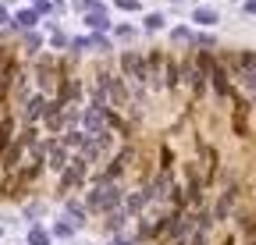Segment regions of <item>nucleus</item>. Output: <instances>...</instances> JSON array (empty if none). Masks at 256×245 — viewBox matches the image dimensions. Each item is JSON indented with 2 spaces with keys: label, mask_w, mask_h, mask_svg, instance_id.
Wrapping results in <instances>:
<instances>
[{
  "label": "nucleus",
  "mask_w": 256,
  "mask_h": 245,
  "mask_svg": "<svg viewBox=\"0 0 256 245\" xmlns=\"http://www.w3.org/2000/svg\"><path fill=\"white\" fill-rule=\"evenodd\" d=\"M107 228H110V231H121V228H124V213H118V210L107 213Z\"/></svg>",
  "instance_id": "aec40b11"
},
{
  "label": "nucleus",
  "mask_w": 256,
  "mask_h": 245,
  "mask_svg": "<svg viewBox=\"0 0 256 245\" xmlns=\"http://www.w3.org/2000/svg\"><path fill=\"white\" fill-rule=\"evenodd\" d=\"M40 117H46V100L43 96H36V100L25 107V121H40Z\"/></svg>",
  "instance_id": "ddd939ff"
},
{
  "label": "nucleus",
  "mask_w": 256,
  "mask_h": 245,
  "mask_svg": "<svg viewBox=\"0 0 256 245\" xmlns=\"http://www.w3.org/2000/svg\"><path fill=\"white\" fill-rule=\"evenodd\" d=\"M54 231H57V235H64V238H68V235H72V224H68V221H64V224H57Z\"/></svg>",
  "instance_id": "a878e982"
},
{
  "label": "nucleus",
  "mask_w": 256,
  "mask_h": 245,
  "mask_svg": "<svg viewBox=\"0 0 256 245\" xmlns=\"http://www.w3.org/2000/svg\"><path fill=\"white\" fill-rule=\"evenodd\" d=\"M4 21H8V7H4V4H0V25H4Z\"/></svg>",
  "instance_id": "c85d7f7f"
},
{
  "label": "nucleus",
  "mask_w": 256,
  "mask_h": 245,
  "mask_svg": "<svg viewBox=\"0 0 256 245\" xmlns=\"http://www.w3.org/2000/svg\"><path fill=\"white\" fill-rule=\"evenodd\" d=\"M192 21H200V25H217V21H220V14H217V7L200 4L196 11H192Z\"/></svg>",
  "instance_id": "9b49d317"
},
{
  "label": "nucleus",
  "mask_w": 256,
  "mask_h": 245,
  "mask_svg": "<svg viewBox=\"0 0 256 245\" xmlns=\"http://www.w3.org/2000/svg\"><path fill=\"white\" fill-rule=\"evenodd\" d=\"M146 192H150V203H153V199H168V196H174L178 189H174V181H171V171H160Z\"/></svg>",
  "instance_id": "423d86ee"
},
{
  "label": "nucleus",
  "mask_w": 256,
  "mask_h": 245,
  "mask_svg": "<svg viewBox=\"0 0 256 245\" xmlns=\"http://www.w3.org/2000/svg\"><path fill=\"white\" fill-rule=\"evenodd\" d=\"M235 68H238V78L256 93V53H252V50H242V53L235 57Z\"/></svg>",
  "instance_id": "7ed1b4c3"
},
{
  "label": "nucleus",
  "mask_w": 256,
  "mask_h": 245,
  "mask_svg": "<svg viewBox=\"0 0 256 245\" xmlns=\"http://www.w3.org/2000/svg\"><path fill=\"white\" fill-rule=\"evenodd\" d=\"M164 25H168L164 14H146V28H150V32H156V28H164Z\"/></svg>",
  "instance_id": "6ab92c4d"
},
{
  "label": "nucleus",
  "mask_w": 256,
  "mask_h": 245,
  "mask_svg": "<svg viewBox=\"0 0 256 245\" xmlns=\"http://www.w3.org/2000/svg\"><path fill=\"white\" fill-rule=\"evenodd\" d=\"M210 85H214L217 96H235V89H232V82H228V71H224L220 64L210 71Z\"/></svg>",
  "instance_id": "0eeeda50"
},
{
  "label": "nucleus",
  "mask_w": 256,
  "mask_h": 245,
  "mask_svg": "<svg viewBox=\"0 0 256 245\" xmlns=\"http://www.w3.org/2000/svg\"><path fill=\"white\" fill-rule=\"evenodd\" d=\"M25 46H28V50H36V46H40V36H36V32H28V36H25Z\"/></svg>",
  "instance_id": "b1692460"
},
{
  "label": "nucleus",
  "mask_w": 256,
  "mask_h": 245,
  "mask_svg": "<svg viewBox=\"0 0 256 245\" xmlns=\"http://www.w3.org/2000/svg\"><path fill=\"white\" fill-rule=\"evenodd\" d=\"M118 36H121V39H132L136 32H132V25H121V28H118Z\"/></svg>",
  "instance_id": "393cba45"
},
{
  "label": "nucleus",
  "mask_w": 256,
  "mask_h": 245,
  "mask_svg": "<svg viewBox=\"0 0 256 245\" xmlns=\"http://www.w3.org/2000/svg\"><path fill=\"white\" fill-rule=\"evenodd\" d=\"M0 231H4V228H0Z\"/></svg>",
  "instance_id": "473e14b6"
},
{
  "label": "nucleus",
  "mask_w": 256,
  "mask_h": 245,
  "mask_svg": "<svg viewBox=\"0 0 256 245\" xmlns=\"http://www.w3.org/2000/svg\"><path fill=\"white\" fill-rule=\"evenodd\" d=\"M68 213L75 217V224H86V206L82 203H75V199H68Z\"/></svg>",
  "instance_id": "a211bd4d"
},
{
  "label": "nucleus",
  "mask_w": 256,
  "mask_h": 245,
  "mask_svg": "<svg viewBox=\"0 0 256 245\" xmlns=\"http://www.w3.org/2000/svg\"><path fill=\"white\" fill-rule=\"evenodd\" d=\"M220 245H235V238H232V235H228V238H224V242H220Z\"/></svg>",
  "instance_id": "c756f323"
},
{
  "label": "nucleus",
  "mask_w": 256,
  "mask_h": 245,
  "mask_svg": "<svg viewBox=\"0 0 256 245\" xmlns=\"http://www.w3.org/2000/svg\"><path fill=\"white\" fill-rule=\"evenodd\" d=\"M32 4H36V11H54V7H57L54 0H32Z\"/></svg>",
  "instance_id": "5701e85b"
},
{
  "label": "nucleus",
  "mask_w": 256,
  "mask_h": 245,
  "mask_svg": "<svg viewBox=\"0 0 256 245\" xmlns=\"http://www.w3.org/2000/svg\"><path fill=\"white\" fill-rule=\"evenodd\" d=\"M107 121H110V114L104 107H89L86 117H82V125H86L89 135H100V132H107Z\"/></svg>",
  "instance_id": "39448f33"
},
{
  "label": "nucleus",
  "mask_w": 256,
  "mask_h": 245,
  "mask_svg": "<svg viewBox=\"0 0 256 245\" xmlns=\"http://www.w3.org/2000/svg\"><path fill=\"white\" fill-rule=\"evenodd\" d=\"M11 142H14V121L4 117V121H0V153H4Z\"/></svg>",
  "instance_id": "f8f14e48"
},
{
  "label": "nucleus",
  "mask_w": 256,
  "mask_h": 245,
  "mask_svg": "<svg viewBox=\"0 0 256 245\" xmlns=\"http://www.w3.org/2000/svg\"><path fill=\"white\" fill-rule=\"evenodd\" d=\"M182 82L188 85V93L192 96H200L203 93V82H206V71H203V64H200V60L196 57H185V64H182Z\"/></svg>",
  "instance_id": "f03ea898"
},
{
  "label": "nucleus",
  "mask_w": 256,
  "mask_h": 245,
  "mask_svg": "<svg viewBox=\"0 0 256 245\" xmlns=\"http://www.w3.org/2000/svg\"><path fill=\"white\" fill-rule=\"evenodd\" d=\"M50 242H54V235L46 228H32L28 231V245H50Z\"/></svg>",
  "instance_id": "2eb2a0df"
},
{
  "label": "nucleus",
  "mask_w": 256,
  "mask_h": 245,
  "mask_svg": "<svg viewBox=\"0 0 256 245\" xmlns=\"http://www.w3.org/2000/svg\"><path fill=\"white\" fill-rule=\"evenodd\" d=\"M86 25L92 28V32H107V28H110V14L107 11H89L86 14Z\"/></svg>",
  "instance_id": "9d476101"
},
{
  "label": "nucleus",
  "mask_w": 256,
  "mask_h": 245,
  "mask_svg": "<svg viewBox=\"0 0 256 245\" xmlns=\"http://www.w3.org/2000/svg\"><path fill=\"white\" fill-rule=\"evenodd\" d=\"M40 21V11H18V18H14V28H32Z\"/></svg>",
  "instance_id": "dca6fc26"
},
{
  "label": "nucleus",
  "mask_w": 256,
  "mask_h": 245,
  "mask_svg": "<svg viewBox=\"0 0 256 245\" xmlns=\"http://www.w3.org/2000/svg\"><path fill=\"white\" fill-rule=\"evenodd\" d=\"M92 46H96V50H104V53H107V50H110V39H104V36H92Z\"/></svg>",
  "instance_id": "412c9836"
},
{
  "label": "nucleus",
  "mask_w": 256,
  "mask_h": 245,
  "mask_svg": "<svg viewBox=\"0 0 256 245\" xmlns=\"http://www.w3.org/2000/svg\"><path fill=\"white\" fill-rule=\"evenodd\" d=\"M121 68H124V75L132 78L136 85L150 82V68H146V57H142V53H136V50H128V53H121Z\"/></svg>",
  "instance_id": "f257e3e1"
},
{
  "label": "nucleus",
  "mask_w": 256,
  "mask_h": 245,
  "mask_svg": "<svg viewBox=\"0 0 256 245\" xmlns=\"http://www.w3.org/2000/svg\"><path fill=\"white\" fill-rule=\"evenodd\" d=\"M72 46H75V50H86V46H92V39H86V36H82V39H75Z\"/></svg>",
  "instance_id": "bb28decb"
},
{
  "label": "nucleus",
  "mask_w": 256,
  "mask_h": 245,
  "mask_svg": "<svg viewBox=\"0 0 256 245\" xmlns=\"http://www.w3.org/2000/svg\"><path fill=\"white\" fill-rule=\"evenodd\" d=\"M86 167H89V160L86 157H75L68 164V171L60 174V192H68L72 185H82V181H86Z\"/></svg>",
  "instance_id": "20e7f679"
},
{
  "label": "nucleus",
  "mask_w": 256,
  "mask_h": 245,
  "mask_svg": "<svg viewBox=\"0 0 256 245\" xmlns=\"http://www.w3.org/2000/svg\"><path fill=\"white\" fill-rule=\"evenodd\" d=\"M171 245H185V238H174V242H171Z\"/></svg>",
  "instance_id": "7c9ffc66"
},
{
  "label": "nucleus",
  "mask_w": 256,
  "mask_h": 245,
  "mask_svg": "<svg viewBox=\"0 0 256 245\" xmlns=\"http://www.w3.org/2000/svg\"><path fill=\"white\" fill-rule=\"evenodd\" d=\"M171 39H174V43H196L200 36L192 32V28H174V32H171Z\"/></svg>",
  "instance_id": "f3484780"
},
{
  "label": "nucleus",
  "mask_w": 256,
  "mask_h": 245,
  "mask_svg": "<svg viewBox=\"0 0 256 245\" xmlns=\"http://www.w3.org/2000/svg\"><path fill=\"white\" fill-rule=\"evenodd\" d=\"M121 11H139V0H118Z\"/></svg>",
  "instance_id": "4be33fe9"
},
{
  "label": "nucleus",
  "mask_w": 256,
  "mask_h": 245,
  "mask_svg": "<svg viewBox=\"0 0 256 245\" xmlns=\"http://www.w3.org/2000/svg\"><path fill=\"white\" fill-rule=\"evenodd\" d=\"M246 11H249V14H256V0H246Z\"/></svg>",
  "instance_id": "cd10ccee"
},
{
  "label": "nucleus",
  "mask_w": 256,
  "mask_h": 245,
  "mask_svg": "<svg viewBox=\"0 0 256 245\" xmlns=\"http://www.w3.org/2000/svg\"><path fill=\"white\" fill-rule=\"evenodd\" d=\"M146 68H150V82H153V85H160V75L168 71V60H164V53H160V50H150V57H146Z\"/></svg>",
  "instance_id": "6e6552de"
},
{
  "label": "nucleus",
  "mask_w": 256,
  "mask_h": 245,
  "mask_svg": "<svg viewBox=\"0 0 256 245\" xmlns=\"http://www.w3.org/2000/svg\"><path fill=\"white\" fill-rule=\"evenodd\" d=\"M146 203H150V192H136V196H128V199H124V210H128V213H139Z\"/></svg>",
  "instance_id": "4468645a"
},
{
  "label": "nucleus",
  "mask_w": 256,
  "mask_h": 245,
  "mask_svg": "<svg viewBox=\"0 0 256 245\" xmlns=\"http://www.w3.org/2000/svg\"><path fill=\"white\" fill-rule=\"evenodd\" d=\"M210 224H214V217L203 213L200 224H196V231H192V238H188V245H210Z\"/></svg>",
  "instance_id": "1a4fd4ad"
},
{
  "label": "nucleus",
  "mask_w": 256,
  "mask_h": 245,
  "mask_svg": "<svg viewBox=\"0 0 256 245\" xmlns=\"http://www.w3.org/2000/svg\"><path fill=\"white\" fill-rule=\"evenodd\" d=\"M249 245H256V242H249Z\"/></svg>",
  "instance_id": "2f4dec72"
}]
</instances>
